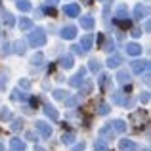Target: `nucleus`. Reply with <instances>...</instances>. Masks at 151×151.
Instances as JSON below:
<instances>
[{"mask_svg": "<svg viewBox=\"0 0 151 151\" xmlns=\"http://www.w3.org/2000/svg\"><path fill=\"white\" fill-rule=\"evenodd\" d=\"M103 50H107V52H113V50H115V44H113V40H111V42H107V44H105V48H103Z\"/></svg>", "mask_w": 151, "mask_h": 151, "instance_id": "36", "label": "nucleus"}, {"mask_svg": "<svg viewBox=\"0 0 151 151\" xmlns=\"http://www.w3.org/2000/svg\"><path fill=\"white\" fill-rule=\"evenodd\" d=\"M46 4H48V6H55V4H58V0H46Z\"/></svg>", "mask_w": 151, "mask_h": 151, "instance_id": "41", "label": "nucleus"}, {"mask_svg": "<svg viewBox=\"0 0 151 151\" xmlns=\"http://www.w3.org/2000/svg\"><path fill=\"white\" fill-rule=\"evenodd\" d=\"M147 67H149V61H132V73L142 75L147 71Z\"/></svg>", "mask_w": 151, "mask_h": 151, "instance_id": "2", "label": "nucleus"}, {"mask_svg": "<svg viewBox=\"0 0 151 151\" xmlns=\"http://www.w3.org/2000/svg\"><path fill=\"white\" fill-rule=\"evenodd\" d=\"M4 84H6V77H4V75H0V88H2Z\"/></svg>", "mask_w": 151, "mask_h": 151, "instance_id": "40", "label": "nucleus"}, {"mask_svg": "<svg viewBox=\"0 0 151 151\" xmlns=\"http://www.w3.org/2000/svg\"><path fill=\"white\" fill-rule=\"evenodd\" d=\"M75 35H77V27L75 25H67L61 29V37L67 38V40H71V38H75Z\"/></svg>", "mask_w": 151, "mask_h": 151, "instance_id": "6", "label": "nucleus"}, {"mask_svg": "<svg viewBox=\"0 0 151 151\" xmlns=\"http://www.w3.org/2000/svg\"><path fill=\"white\" fill-rule=\"evenodd\" d=\"M119 147L122 151H132V149H136V144H134L132 140H121L119 142Z\"/></svg>", "mask_w": 151, "mask_h": 151, "instance_id": "11", "label": "nucleus"}, {"mask_svg": "<svg viewBox=\"0 0 151 151\" xmlns=\"http://www.w3.org/2000/svg\"><path fill=\"white\" fill-rule=\"evenodd\" d=\"M84 75H86V69L82 67V69L78 71V73L75 75L73 78H71V84H73V86H81V84H82V81H84Z\"/></svg>", "mask_w": 151, "mask_h": 151, "instance_id": "7", "label": "nucleus"}, {"mask_svg": "<svg viewBox=\"0 0 151 151\" xmlns=\"http://www.w3.org/2000/svg\"><path fill=\"white\" fill-rule=\"evenodd\" d=\"M23 126V121L21 119H14V121H12V130H19Z\"/></svg>", "mask_w": 151, "mask_h": 151, "instance_id": "29", "label": "nucleus"}, {"mask_svg": "<svg viewBox=\"0 0 151 151\" xmlns=\"http://www.w3.org/2000/svg\"><path fill=\"white\" fill-rule=\"evenodd\" d=\"M35 151H44V149H42V147H35Z\"/></svg>", "mask_w": 151, "mask_h": 151, "instance_id": "43", "label": "nucleus"}, {"mask_svg": "<svg viewBox=\"0 0 151 151\" xmlns=\"http://www.w3.org/2000/svg\"><path fill=\"white\" fill-rule=\"evenodd\" d=\"M111 100H113V103H124V96H122V92H115Z\"/></svg>", "mask_w": 151, "mask_h": 151, "instance_id": "26", "label": "nucleus"}, {"mask_svg": "<svg viewBox=\"0 0 151 151\" xmlns=\"http://www.w3.org/2000/svg\"><path fill=\"white\" fill-rule=\"evenodd\" d=\"M61 142H63V144H65V145H71V144H73V142H75V134H71V132L63 134V136H61Z\"/></svg>", "mask_w": 151, "mask_h": 151, "instance_id": "22", "label": "nucleus"}, {"mask_svg": "<svg viewBox=\"0 0 151 151\" xmlns=\"http://www.w3.org/2000/svg\"><path fill=\"white\" fill-rule=\"evenodd\" d=\"M77 101H78V100H77V98H75V96H73V98H67V100H65V105L73 107V105H77Z\"/></svg>", "mask_w": 151, "mask_h": 151, "instance_id": "32", "label": "nucleus"}, {"mask_svg": "<svg viewBox=\"0 0 151 151\" xmlns=\"http://www.w3.org/2000/svg\"><path fill=\"white\" fill-rule=\"evenodd\" d=\"M81 27H82V29H86V31L94 29V19L90 17V15H84V17H81Z\"/></svg>", "mask_w": 151, "mask_h": 151, "instance_id": "10", "label": "nucleus"}, {"mask_svg": "<svg viewBox=\"0 0 151 151\" xmlns=\"http://www.w3.org/2000/svg\"><path fill=\"white\" fill-rule=\"evenodd\" d=\"M35 126H37V130H38V132H40L44 138H50V136H52V128H50V124H46L44 121H38Z\"/></svg>", "mask_w": 151, "mask_h": 151, "instance_id": "5", "label": "nucleus"}, {"mask_svg": "<svg viewBox=\"0 0 151 151\" xmlns=\"http://www.w3.org/2000/svg\"><path fill=\"white\" fill-rule=\"evenodd\" d=\"M145 15H147V8L142 6V4H138V6L134 8V17H136V19H142V17H145Z\"/></svg>", "mask_w": 151, "mask_h": 151, "instance_id": "12", "label": "nucleus"}, {"mask_svg": "<svg viewBox=\"0 0 151 151\" xmlns=\"http://www.w3.org/2000/svg\"><path fill=\"white\" fill-rule=\"evenodd\" d=\"M121 63H122V58H121V55H117V54L109 55V59H107V67H111V69H115V67H119Z\"/></svg>", "mask_w": 151, "mask_h": 151, "instance_id": "9", "label": "nucleus"}, {"mask_svg": "<svg viewBox=\"0 0 151 151\" xmlns=\"http://www.w3.org/2000/svg\"><path fill=\"white\" fill-rule=\"evenodd\" d=\"M42 61H44V55H42V54H35L33 55V59H31V63H33V65H42Z\"/></svg>", "mask_w": 151, "mask_h": 151, "instance_id": "24", "label": "nucleus"}, {"mask_svg": "<svg viewBox=\"0 0 151 151\" xmlns=\"http://www.w3.org/2000/svg\"><path fill=\"white\" fill-rule=\"evenodd\" d=\"M29 44L31 46H44L46 44V33L44 29H35L33 33H29Z\"/></svg>", "mask_w": 151, "mask_h": 151, "instance_id": "1", "label": "nucleus"}, {"mask_svg": "<svg viewBox=\"0 0 151 151\" xmlns=\"http://www.w3.org/2000/svg\"><path fill=\"white\" fill-rule=\"evenodd\" d=\"M140 101L147 103V101H149V94H147V92H144V94H142V96H140Z\"/></svg>", "mask_w": 151, "mask_h": 151, "instance_id": "37", "label": "nucleus"}, {"mask_svg": "<svg viewBox=\"0 0 151 151\" xmlns=\"http://www.w3.org/2000/svg\"><path fill=\"white\" fill-rule=\"evenodd\" d=\"M14 100H27V94H23L21 90H14Z\"/></svg>", "mask_w": 151, "mask_h": 151, "instance_id": "28", "label": "nucleus"}, {"mask_svg": "<svg viewBox=\"0 0 151 151\" xmlns=\"http://www.w3.org/2000/svg\"><path fill=\"white\" fill-rule=\"evenodd\" d=\"M113 128L117 130V132H124V130H126L124 121H113Z\"/></svg>", "mask_w": 151, "mask_h": 151, "instance_id": "23", "label": "nucleus"}, {"mask_svg": "<svg viewBox=\"0 0 151 151\" xmlns=\"http://www.w3.org/2000/svg\"><path fill=\"white\" fill-rule=\"evenodd\" d=\"M63 14L69 15V17H77V15L81 14V8H78V4H67V6L63 8Z\"/></svg>", "mask_w": 151, "mask_h": 151, "instance_id": "4", "label": "nucleus"}, {"mask_svg": "<svg viewBox=\"0 0 151 151\" xmlns=\"http://www.w3.org/2000/svg\"><path fill=\"white\" fill-rule=\"evenodd\" d=\"M17 10H21V12H29V10H31L29 0H17Z\"/></svg>", "mask_w": 151, "mask_h": 151, "instance_id": "21", "label": "nucleus"}, {"mask_svg": "<svg viewBox=\"0 0 151 151\" xmlns=\"http://www.w3.org/2000/svg\"><path fill=\"white\" fill-rule=\"evenodd\" d=\"M10 145H12L14 151H25V144H23L21 140H17V138H14V140L10 142Z\"/></svg>", "mask_w": 151, "mask_h": 151, "instance_id": "15", "label": "nucleus"}, {"mask_svg": "<svg viewBox=\"0 0 151 151\" xmlns=\"http://www.w3.org/2000/svg\"><path fill=\"white\" fill-rule=\"evenodd\" d=\"M126 54H130V55H140L142 54V46L136 44V42H130V44H126Z\"/></svg>", "mask_w": 151, "mask_h": 151, "instance_id": "8", "label": "nucleus"}, {"mask_svg": "<svg viewBox=\"0 0 151 151\" xmlns=\"http://www.w3.org/2000/svg\"><path fill=\"white\" fill-rule=\"evenodd\" d=\"M2 19H4V23H6V27H12L14 25V15L10 14V12H2Z\"/></svg>", "mask_w": 151, "mask_h": 151, "instance_id": "18", "label": "nucleus"}, {"mask_svg": "<svg viewBox=\"0 0 151 151\" xmlns=\"http://www.w3.org/2000/svg\"><path fill=\"white\" fill-rule=\"evenodd\" d=\"M33 27V21L29 17H19V29L21 31H29Z\"/></svg>", "mask_w": 151, "mask_h": 151, "instance_id": "14", "label": "nucleus"}, {"mask_svg": "<svg viewBox=\"0 0 151 151\" xmlns=\"http://www.w3.org/2000/svg\"><path fill=\"white\" fill-rule=\"evenodd\" d=\"M117 81L121 82V84H124V82H128V81H130V75L126 73V71H119V75H117Z\"/></svg>", "mask_w": 151, "mask_h": 151, "instance_id": "20", "label": "nucleus"}, {"mask_svg": "<svg viewBox=\"0 0 151 151\" xmlns=\"http://www.w3.org/2000/svg\"><path fill=\"white\" fill-rule=\"evenodd\" d=\"M73 151H84V144H78V145H75Z\"/></svg>", "mask_w": 151, "mask_h": 151, "instance_id": "39", "label": "nucleus"}, {"mask_svg": "<svg viewBox=\"0 0 151 151\" xmlns=\"http://www.w3.org/2000/svg\"><path fill=\"white\" fill-rule=\"evenodd\" d=\"M92 44H94V37H92V35H84V37L81 38V44H78V46H81L82 52H88L90 48H92Z\"/></svg>", "mask_w": 151, "mask_h": 151, "instance_id": "3", "label": "nucleus"}, {"mask_svg": "<svg viewBox=\"0 0 151 151\" xmlns=\"http://www.w3.org/2000/svg\"><path fill=\"white\" fill-rule=\"evenodd\" d=\"M132 37H142V29H132Z\"/></svg>", "mask_w": 151, "mask_h": 151, "instance_id": "38", "label": "nucleus"}, {"mask_svg": "<svg viewBox=\"0 0 151 151\" xmlns=\"http://www.w3.org/2000/svg\"><path fill=\"white\" fill-rule=\"evenodd\" d=\"M128 17V10H126V6H119L117 8V19H126Z\"/></svg>", "mask_w": 151, "mask_h": 151, "instance_id": "19", "label": "nucleus"}, {"mask_svg": "<svg viewBox=\"0 0 151 151\" xmlns=\"http://www.w3.org/2000/svg\"><path fill=\"white\" fill-rule=\"evenodd\" d=\"M4 119H10V109H6V107H4V111H0V121H4Z\"/></svg>", "mask_w": 151, "mask_h": 151, "instance_id": "33", "label": "nucleus"}, {"mask_svg": "<svg viewBox=\"0 0 151 151\" xmlns=\"http://www.w3.org/2000/svg\"><path fill=\"white\" fill-rule=\"evenodd\" d=\"M25 136H27V140H33V138H35V134H33V132H27Z\"/></svg>", "mask_w": 151, "mask_h": 151, "instance_id": "42", "label": "nucleus"}, {"mask_svg": "<svg viewBox=\"0 0 151 151\" xmlns=\"http://www.w3.org/2000/svg\"><path fill=\"white\" fill-rule=\"evenodd\" d=\"M98 113H100V115H107V113H109V105H107V103H100Z\"/></svg>", "mask_w": 151, "mask_h": 151, "instance_id": "30", "label": "nucleus"}, {"mask_svg": "<svg viewBox=\"0 0 151 151\" xmlns=\"http://www.w3.org/2000/svg\"><path fill=\"white\" fill-rule=\"evenodd\" d=\"M44 113L48 115V117L52 119V121H58V117H59V115H58V111H55L52 105H44Z\"/></svg>", "mask_w": 151, "mask_h": 151, "instance_id": "16", "label": "nucleus"}, {"mask_svg": "<svg viewBox=\"0 0 151 151\" xmlns=\"http://www.w3.org/2000/svg\"><path fill=\"white\" fill-rule=\"evenodd\" d=\"M90 69L98 73V71H100V61H98V59H90Z\"/></svg>", "mask_w": 151, "mask_h": 151, "instance_id": "31", "label": "nucleus"}, {"mask_svg": "<svg viewBox=\"0 0 151 151\" xmlns=\"http://www.w3.org/2000/svg\"><path fill=\"white\" fill-rule=\"evenodd\" d=\"M59 65L63 67V69H71V67H73V55H63L61 59H59Z\"/></svg>", "mask_w": 151, "mask_h": 151, "instance_id": "13", "label": "nucleus"}, {"mask_svg": "<svg viewBox=\"0 0 151 151\" xmlns=\"http://www.w3.org/2000/svg\"><path fill=\"white\" fill-rule=\"evenodd\" d=\"M29 84L31 82L27 81V78H21V81H19V86H21V88H29Z\"/></svg>", "mask_w": 151, "mask_h": 151, "instance_id": "35", "label": "nucleus"}, {"mask_svg": "<svg viewBox=\"0 0 151 151\" xmlns=\"http://www.w3.org/2000/svg\"><path fill=\"white\" fill-rule=\"evenodd\" d=\"M63 94H65L63 90H55V92H54V98H55V100H63Z\"/></svg>", "mask_w": 151, "mask_h": 151, "instance_id": "34", "label": "nucleus"}, {"mask_svg": "<svg viewBox=\"0 0 151 151\" xmlns=\"http://www.w3.org/2000/svg\"><path fill=\"white\" fill-rule=\"evenodd\" d=\"M94 151H109V147H107V144H105L103 138L96 140V144H94Z\"/></svg>", "mask_w": 151, "mask_h": 151, "instance_id": "17", "label": "nucleus"}, {"mask_svg": "<svg viewBox=\"0 0 151 151\" xmlns=\"http://www.w3.org/2000/svg\"><path fill=\"white\" fill-rule=\"evenodd\" d=\"M14 50L17 52V54H23V52H25V42H23V40L14 42Z\"/></svg>", "mask_w": 151, "mask_h": 151, "instance_id": "25", "label": "nucleus"}, {"mask_svg": "<svg viewBox=\"0 0 151 151\" xmlns=\"http://www.w3.org/2000/svg\"><path fill=\"white\" fill-rule=\"evenodd\" d=\"M115 23H117L119 27H122V29H128V27H130V21H128V19H115Z\"/></svg>", "mask_w": 151, "mask_h": 151, "instance_id": "27", "label": "nucleus"}]
</instances>
